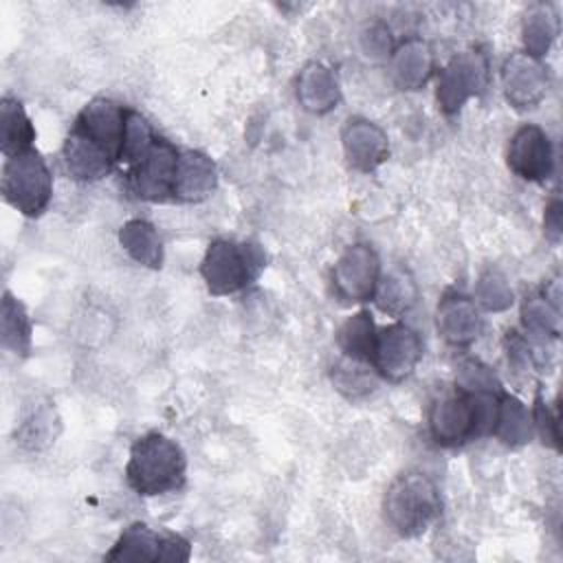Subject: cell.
Listing matches in <instances>:
<instances>
[{"label":"cell","instance_id":"11","mask_svg":"<svg viewBox=\"0 0 563 563\" xmlns=\"http://www.w3.org/2000/svg\"><path fill=\"white\" fill-rule=\"evenodd\" d=\"M125 121L128 110L121 103L106 97H97L79 110L73 128L92 139L99 147H103L110 154L114 163H119L125 139Z\"/></svg>","mask_w":563,"mask_h":563},{"label":"cell","instance_id":"4","mask_svg":"<svg viewBox=\"0 0 563 563\" xmlns=\"http://www.w3.org/2000/svg\"><path fill=\"white\" fill-rule=\"evenodd\" d=\"M2 196L26 218H40L46 211L53 198V174L35 147L4 158Z\"/></svg>","mask_w":563,"mask_h":563},{"label":"cell","instance_id":"14","mask_svg":"<svg viewBox=\"0 0 563 563\" xmlns=\"http://www.w3.org/2000/svg\"><path fill=\"white\" fill-rule=\"evenodd\" d=\"M341 145L347 165L363 174L374 172L389 156L385 130L365 117H350L345 121L341 130Z\"/></svg>","mask_w":563,"mask_h":563},{"label":"cell","instance_id":"8","mask_svg":"<svg viewBox=\"0 0 563 563\" xmlns=\"http://www.w3.org/2000/svg\"><path fill=\"white\" fill-rule=\"evenodd\" d=\"M380 279V260L369 244L347 246L332 266V288L341 301L363 303L374 299Z\"/></svg>","mask_w":563,"mask_h":563},{"label":"cell","instance_id":"26","mask_svg":"<svg viewBox=\"0 0 563 563\" xmlns=\"http://www.w3.org/2000/svg\"><path fill=\"white\" fill-rule=\"evenodd\" d=\"M0 336L2 347L15 356H26L31 350V319L26 308L7 290L2 297V312H0Z\"/></svg>","mask_w":563,"mask_h":563},{"label":"cell","instance_id":"16","mask_svg":"<svg viewBox=\"0 0 563 563\" xmlns=\"http://www.w3.org/2000/svg\"><path fill=\"white\" fill-rule=\"evenodd\" d=\"M218 185V167L211 156L200 150H185L178 154L174 176V200L200 202L213 194Z\"/></svg>","mask_w":563,"mask_h":563},{"label":"cell","instance_id":"24","mask_svg":"<svg viewBox=\"0 0 563 563\" xmlns=\"http://www.w3.org/2000/svg\"><path fill=\"white\" fill-rule=\"evenodd\" d=\"M376 330L378 328H376L372 314L367 310H358L339 325L334 339H336V345L343 352V356L369 363L372 347L376 341Z\"/></svg>","mask_w":563,"mask_h":563},{"label":"cell","instance_id":"21","mask_svg":"<svg viewBox=\"0 0 563 563\" xmlns=\"http://www.w3.org/2000/svg\"><path fill=\"white\" fill-rule=\"evenodd\" d=\"M119 244L134 262L147 268L163 266V242L152 222L141 218L128 220L119 231Z\"/></svg>","mask_w":563,"mask_h":563},{"label":"cell","instance_id":"25","mask_svg":"<svg viewBox=\"0 0 563 563\" xmlns=\"http://www.w3.org/2000/svg\"><path fill=\"white\" fill-rule=\"evenodd\" d=\"M376 306L391 317H402L409 312L418 301V286L405 271H391L385 277L380 275L376 292H374Z\"/></svg>","mask_w":563,"mask_h":563},{"label":"cell","instance_id":"6","mask_svg":"<svg viewBox=\"0 0 563 563\" xmlns=\"http://www.w3.org/2000/svg\"><path fill=\"white\" fill-rule=\"evenodd\" d=\"M178 150L163 136H156L150 150L128 167V189L147 202L174 200V176Z\"/></svg>","mask_w":563,"mask_h":563},{"label":"cell","instance_id":"27","mask_svg":"<svg viewBox=\"0 0 563 563\" xmlns=\"http://www.w3.org/2000/svg\"><path fill=\"white\" fill-rule=\"evenodd\" d=\"M521 321L528 334L539 339H554L559 334V308L554 299L543 295H530L521 306Z\"/></svg>","mask_w":563,"mask_h":563},{"label":"cell","instance_id":"2","mask_svg":"<svg viewBox=\"0 0 563 563\" xmlns=\"http://www.w3.org/2000/svg\"><path fill=\"white\" fill-rule=\"evenodd\" d=\"M383 512L389 528L413 539L424 534L442 512V499L435 482L418 471L398 475L383 499Z\"/></svg>","mask_w":563,"mask_h":563},{"label":"cell","instance_id":"13","mask_svg":"<svg viewBox=\"0 0 563 563\" xmlns=\"http://www.w3.org/2000/svg\"><path fill=\"white\" fill-rule=\"evenodd\" d=\"M429 433L440 446H460L473 440V405L462 389L438 396L429 409Z\"/></svg>","mask_w":563,"mask_h":563},{"label":"cell","instance_id":"17","mask_svg":"<svg viewBox=\"0 0 563 563\" xmlns=\"http://www.w3.org/2000/svg\"><path fill=\"white\" fill-rule=\"evenodd\" d=\"M62 161L68 176L79 183L101 180L114 167V161L110 158V154L77 128H70L68 136L64 139Z\"/></svg>","mask_w":563,"mask_h":563},{"label":"cell","instance_id":"18","mask_svg":"<svg viewBox=\"0 0 563 563\" xmlns=\"http://www.w3.org/2000/svg\"><path fill=\"white\" fill-rule=\"evenodd\" d=\"M391 79L402 90L422 88L433 75V51L420 37H409L400 42L389 55Z\"/></svg>","mask_w":563,"mask_h":563},{"label":"cell","instance_id":"12","mask_svg":"<svg viewBox=\"0 0 563 563\" xmlns=\"http://www.w3.org/2000/svg\"><path fill=\"white\" fill-rule=\"evenodd\" d=\"M506 158L510 172L530 183L548 180L554 169L550 136L534 123H526L512 134Z\"/></svg>","mask_w":563,"mask_h":563},{"label":"cell","instance_id":"28","mask_svg":"<svg viewBox=\"0 0 563 563\" xmlns=\"http://www.w3.org/2000/svg\"><path fill=\"white\" fill-rule=\"evenodd\" d=\"M376 372L369 363L365 361H354L343 356L332 372L334 387L345 394L347 398H361L367 396L376 387Z\"/></svg>","mask_w":563,"mask_h":563},{"label":"cell","instance_id":"20","mask_svg":"<svg viewBox=\"0 0 563 563\" xmlns=\"http://www.w3.org/2000/svg\"><path fill=\"white\" fill-rule=\"evenodd\" d=\"M35 128L22 106V101L13 97H2L0 101V150L4 158L18 156L22 152L33 150L35 145Z\"/></svg>","mask_w":563,"mask_h":563},{"label":"cell","instance_id":"3","mask_svg":"<svg viewBox=\"0 0 563 563\" xmlns=\"http://www.w3.org/2000/svg\"><path fill=\"white\" fill-rule=\"evenodd\" d=\"M266 266V255L255 242L213 240L200 264V275L211 295H233L253 284Z\"/></svg>","mask_w":563,"mask_h":563},{"label":"cell","instance_id":"15","mask_svg":"<svg viewBox=\"0 0 563 563\" xmlns=\"http://www.w3.org/2000/svg\"><path fill=\"white\" fill-rule=\"evenodd\" d=\"M435 328L449 345L464 347L477 341L484 319L475 299L460 292H446L435 310Z\"/></svg>","mask_w":563,"mask_h":563},{"label":"cell","instance_id":"1","mask_svg":"<svg viewBox=\"0 0 563 563\" xmlns=\"http://www.w3.org/2000/svg\"><path fill=\"white\" fill-rule=\"evenodd\" d=\"M187 477V457L180 444L158 431L141 435L125 464V479L143 497L178 490Z\"/></svg>","mask_w":563,"mask_h":563},{"label":"cell","instance_id":"33","mask_svg":"<svg viewBox=\"0 0 563 563\" xmlns=\"http://www.w3.org/2000/svg\"><path fill=\"white\" fill-rule=\"evenodd\" d=\"M361 48L372 59H385L394 53L396 46L389 29L383 22H374L361 33Z\"/></svg>","mask_w":563,"mask_h":563},{"label":"cell","instance_id":"5","mask_svg":"<svg viewBox=\"0 0 563 563\" xmlns=\"http://www.w3.org/2000/svg\"><path fill=\"white\" fill-rule=\"evenodd\" d=\"M488 84V57L479 48L453 55L438 73L435 99L446 114H455L471 97H477Z\"/></svg>","mask_w":563,"mask_h":563},{"label":"cell","instance_id":"32","mask_svg":"<svg viewBox=\"0 0 563 563\" xmlns=\"http://www.w3.org/2000/svg\"><path fill=\"white\" fill-rule=\"evenodd\" d=\"M532 429L539 433V438L543 440V444L559 449V422H556V413L550 411L545 398L541 396V391H537L534 398V407H532Z\"/></svg>","mask_w":563,"mask_h":563},{"label":"cell","instance_id":"23","mask_svg":"<svg viewBox=\"0 0 563 563\" xmlns=\"http://www.w3.org/2000/svg\"><path fill=\"white\" fill-rule=\"evenodd\" d=\"M532 413L528 407L512 394L501 391L499 398V413L493 435H497L506 446H523L532 438Z\"/></svg>","mask_w":563,"mask_h":563},{"label":"cell","instance_id":"22","mask_svg":"<svg viewBox=\"0 0 563 563\" xmlns=\"http://www.w3.org/2000/svg\"><path fill=\"white\" fill-rule=\"evenodd\" d=\"M559 35V18L552 4H532L521 20V37L528 55L541 59Z\"/></svg>","mask_w":563,"mask_h":563},{"label":"cell","instance_id":"10","mask_svg":"<svg viewBox=\"0 0 563 563\" xmlns=\"http://www.w3.org/2000/svg\"><path fill=\"white\" fill-rule=\"evenodd\" d=\"M501 86L515 110H532L545 99L548 68L528 53H512L501 66Z\"/></svg>","mask_w":563,"mask_h":563},{"label":"cell","instance_id":"7","mask_svg":"<svg viewBox=\"0 0 563 563\" xmlns=\"http://www.w3.org/2000/svg\"><path fill=\"white\" fill-rule=\"evenodd\" d=\"M420 358H422V341L411 325L402 321H394L376 330L369 365L380 378L389 383H400L413 374Z\"/></svg>","mask_w":563,"mask_h":563},{"label":"cell","instance_id":"34","mask_svg":"<svg viewBox=\"0 0 563 563\" xmlns=\"http://www.w3.org/2000/svg\"><path fill=\"white\" fill-rule=\"evenodd\" d=\"M543 231L545 238L550 242H559L561 240V200L552 198L545 207V216H543Z\"/></svg>","mask_w":563,"mask_h":563},{"label":"cell","instance_id":"30","mask_svg":"<svg viewBox=\"0 0 563 563\" xmlns=\"http://www.w3.org/2000/svg\"><path fill=\"white\" fill-rule=\"evenodd\" d=\"M156 134L152 125L147 123L145 117H141L134 110H128V121H125V139H123V150H121V161L128 167L134 165L154 143Z\"/></svg>","mask_w":563,"mask_h":563},{"label":"cell","instance_id":"31","mask_svg":"<svg viewBox=\"0 0 563 563\" xmlns=\"http://www.w3.org/2000/svg\"><path fill=\"white\" fill-rule=\"evenodd\" d=\"M455 385L462 391H484V389H501L495 372L484 365L477 358H468L460 365L457 376H455Z\"/></svg>","mask_w":563,"mask_h":563},{"label":"cell","instance_id":"9","mask_svg":"<svg viewBox=\"0 0 563 563\" xmlns=\"http://www.w3.org/2000/svg\"><path fill=\"white\" fill-rule=\"evenodd\" d=\"M191 545L180 534H161L147 523H132L121 532L106 561H187Z\"/></svg>","mask_w":563,"mask_h":563},{"label":"cell","instance_id":"19","mask_svg":"<svg viewBox=\"0 0 563 563\" xmlns=\"http://www.w3.org/2000/svg\"><path fill=\"white\" fill-rule=\"evenodd\" d=\"M297 101L306 112L328 114L341 101V86L332 68L310 62L297 77Z\"/></svg>","mask_w":563,"mask_h":563},{"label":"cell","instance_id":"29","mask_svg":"<svg viewBox=\"0 0 563 563\" xmlns=\"http://www.w3.org/2000/svg\"><path fill=\"white\" fill-rule=\"evenodd\" d=\"M515 301L512 288L499 271H484L475 284V303L488 312H501Z\"/></svg>","mask_w":563,"mask_h":563}]
</instances>
